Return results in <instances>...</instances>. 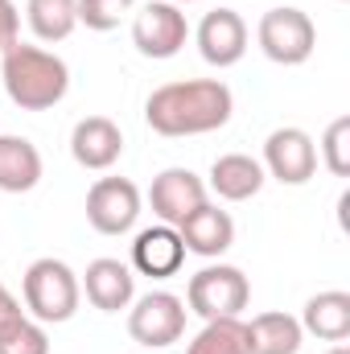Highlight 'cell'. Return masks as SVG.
Instances as JSON below:
<instances>
[{"label": "cell", "mask_w": 350, "mask_h": 354, "mask_svg": "<svg viewBox=\"0 0 350 354\" xmlns=\"http://www.w3.org/2000/svg\"><path fill=\"white\" fill-rule=\"evenodd\" d=\"M0 83L21 111H50L71 91V66L54 50L17 41L0 54Z\"/></svg>", "instance_id": "cell-2"}, {"label": "cell", "mask_w": 350, "mask_h": 354, "mask_svg": "<svg viewBox=\"0 0 350 354\" xmlns=\"http://www.w3.org/2000/svg\"><path fill=\"white\" fill-rule=\"evenodd\" d=\"M177 235L185 243L190 256H202V260H219L231 252L235 243V218L227 210H219L214 202H202L194 214H185L177 223Z\"/></svg>", "instance_id": "cell-12"}, {"label": "cell", "mask_w": 350, "mask_h": 354, "mask_svg": "<svg viewBox=\"0 0 350 354\" xmlns=\"http://www.w3.org/2000/svg\"><path fill=\"white\" fill-rule=\"evenodd\" d=\"M21 41V12L12 0H0V54Z\"/></svg>", "instance_id": "cell-26"}, {"label": "cell", "mask_w": 350, "mask_h": 354, "mask_svg": "<svg viewBox=\"0 0 350 354\" xmlns=\"http://www.w3.org/2000/svg\"><path fill=\"white\" fill-rule=\"evenodd\" d=\"M322 161L334 177L350 174V115H338L322 136Z\"/></svg>", "instance_id": "cell-23"}, {"label": "cell", "mask_w": 350, "mask_h": 354, "mask_svg": "<svg viewBox=\"0 0 350 354\" xmlns=\"http://www.w3.org/2000/svg\"><path fill=\"white\" fill-rule=\"evenodd\" d=\"M334 4H342V0H334Z\"/></svg>", "instance_id": "cell-29"}, {"label": "cell", "mask_w": 350, "mask_h": 354, "mask_svg": "<svg viewBox=\"0 0 350 354\" xmlns=\"http://www.w3.org/2000/svg\"><path fill=\"white\" fill-rule=\"evenodd\" d=\"M181 264H185V243H181L177 227L157 223L132 239V272L153 276V280H169L181 272Z\"/></svg>", "instance_id": "cell-15"}, {"label": "cell", "mask_w": 350, "mask_h": 354, "mask_svg": "<svg viewBox=\"0 0 350 354\" xmlns=\"http://www.w3.org/2000/svg\"><path fill=\"white\" fill-rule=\"evenodd\" d=\"M185 354H252L248 351L243 317H214V322H206L194 334V342L185 346Z\"/></svg>", "instance_id": "cell-21"}, {"label": "cell", "mask_w": 350, "mask_h": 354, "mask_svg": "<svg viewBox=\"0 0 350 354\" xmlns=\"http://www.w3.org/2000/svg\"><path fill=\"white\" fill-rule=\"evenodd\" d=\"M140 189L128 177H99L87 189V223L99 235H128L140 218Z\"/></svg>", "instance_id": "cell-8"}, {"label": "cell", "mask_w": 350, "mask_h": 354, "mask_svg": "<svg viewBox=\"0 0 350 354\" xmlns=\"http://www.w3.org/2000/svg\"><path fill=\"white\" fill-rule=\"evenodd\" d=\"M264 165L248 153H223L214 165H210V177H206V189H214L223 202H248L264 189Z\"/></svg>", "instance_id": "cell-16"}, {"label": "cell", "mask_w": 350, "mask_h": 354, "mask_svg": "<svg viewBox=\"0 0 350 354\" xmlns=\"http://www.w3.org/2000/svg\"><path fill=\"white\" fill-rule=\"evenodd\" d=\"M128 334L145 351H165V346L181 342V334H185V301L165 292V288L145 292L140 301L128 305Z\"/></svg>", "instance_id": "cell-6"}, {"label": "cell", "mask_w": 350, "mask_h": 354, "mask_svg": "<svg viewBox=\"0 0 350 354\" xmlns=\"http://www.w3.org/2000/svg\"><path fill=\"white\" fill-rule=\"evenodd\" d=\"M326 354H350V346H347V342H334V346H330Z\"/></svg>", "instance_id": "cell-27"}, {"label": "cell", "mask_w": 350, "mask_h": 354, "mask_svg": "<svg viewBox=\"0 0 350 354\" xmlns=\"http://www.w3.org/2000/svg\"><path fill=\"white\" fill-rule=\"evenodd\" d=\"M248 301H252V280L235 264H206L185 284V309L198 313L202 322L239 317L248 309Z\"/></svg>", "instance_id": "cell-4"}, {"label": "cell", "mask_w": 350, "mask_h": 354, "mask_svg": "<svg viewBox=\"0 0 350 354\" xmlns=\"http://www.w3.org/2000/svg\"><path fill=\"white\" fill-rule=\"evenodd\" d=\"M185 41H190V21H185V12L177 4H169V0H149L132 17V46L145 58H153V62L177 58Z\"/></svg>", "instance_id": "cell-7"}, {"label": "cell", "mask_w": 350, "mask_h": 354, "mask_svg": "<svg viewBox=\"0 0 350 354\" xmlns=\"http://www.w3.org/2000/svg\"><path fill=\"white\" fill-rule=\"evenodd\" d=\"M264 174L276 177L280 185H305L317 174V145L305 128H276L264 140Z\"/></svg>", "instance_id": "cell-9"}, {"label": "cell", "mask_w": 350, "mask_h": 354, "mask_svg": "<svg viewBox=\"0 0 350 354\" xmlns=\"http://www.w3.org/2000/svg\"><path fill=\"white\" fill-rule=\"evenodd\" d=\"M256 41H260L268 62H276V66H301L317 50V25H313L309 12H301L293 4H280V8H268L260 17Z\"/></svg>", "instance_id": "cell-5"}, {"label": "cell", "mask_w": 350, "mask_h": 354, "mask_svg": "<svg viewBox=\"0 0 350 354\" xmlns=\"http://www.w3.org/2000/svg\"><path fill=\"white\" fill-rule=\"evenodd\" d=\"M132 8L136 0H79V25H87L95 33H111Z\"/></svg>", "instance_id": "cell-22"}, {"label": "cell", "mask_w": 350, "mask_h": 354, "mask_svg": "<svg viewBox=\"0 0 350 354\" xmlns=\"http://www.w3.org/2000/svg\"><path fill=\"white\" fill-rule=\"evenodd\" d=\"M297 322H301L305 334H313L322 342H347L350 338V292L326 288V292L309 297Z\"/></svg>", "instance_id": "cell-17"}, {"label": "cell", "mask_w": 350, "mask_h": 354, "mask_svg": "<svg viewBox=\"0 0 350 354\" xmlns=\"http://www.w3.org/2000/svg\"><path fill=\"white\" fill-rule=\"evenodd\" d=\"M194 37H198L202 62H210V66H219V71L243 62V54H248V21H243L235 8H214V12H206Z\"/></svg>", "instance_id": "cell-11"}, {"label": "cell", "mask_w": 350, "mask_h": 354, "mask_svg": "<svg viewBox=\"0 0 350 354\" xmlns=\"http://www.w3.org/2000/svg\"><path fill=\"white\" fill-rule=\"evenodd\" d=\"M21 297H25V313L42 326H62L79 313V301H83V284L75 276V268L54 260V256H42L25 268L21 276Z\"/></svg>", "instance_id": "cell-3"}, {"label": "cell", "mask_w": 350, "mask_h": 354, "mask_svg": "<svg viewBox=\"0 0 350 354\" xmlns=\"http://www.w3.org/2000/svg\"><path fill=\"white\" fill-rule=\"evenodd\" d=\"M248 330V351L252 354H297L305 342V330L293 313H256L252 322H243Z\"/></svg>", "instance_id": "cell-19"}, {"label": "cell", "mask_w": 350, "mask_h": 354, "mask_svg": "<svg viewBox=\"0 0 350 354\" xmlns=\"http://www.w3.org/2000/svg\"><path fill=\"white\" fill-rule=\"evenodd\" d=\"M25 21H29L33 37L46 41V46L66 41L75 33V25H79V0H29Z\"/></svg>", "instance_id": "cell-20"}, {"label": "cell", "mask_w": 350, "mask_h": 354, "mask_svg": "<svg viewBox=\"0 0 350 354\" xmlns=\"http://www.w3.org/2000/svg\"><path fill=\"white\" fill-rule=\"evenodd\" d=\"M0 354H50V334H46V326L33 322V317H25V322L0 342Z\"/></svg>", "instance_id": "cell-24"}, {"label": "cell", "mask_w": 350, "mask_h": 354, "mask_svg": "<svg viewBox=\"0 0 350 354\" xmlns=\"http://www.w3.org/2000/svg\"><path fill=\"white\" fill-rule=\"evenodd\" d=\"M202 202H210L206 198V181L194 174V169H181V165L161 169V174L153 177V185H149V206H153L157 223H165V227H177Z\"/></svg>", "instance_id": "cell-10"}, {"label": "cell", "mask_w": 350, "mask_h": 354, "mask_svg": "<svg viewBox=\"0 0 350 354\" xmlns=\"http://www.w3.org/2000/svg\"><path fill=\"white\" fill-rule=\"evenodd\" d=\"M235 111V95L223 79H181V83H165L145 99V124L157 136H206L227 128Z\"/></svg>", "instance_id": "cell-1"}, {"label": "cell", "mask_w": 350, "mask_h": 354, "mask_svg": "<svg viewBox=\"0 0 350 354\" xmlns=\"http://www.w3.org/2000/svg\"><path fill=\"white\" fill-rule=\"evenodd\" d=\"M83 292L87 301L99 309V313H120L136 301V276L124 260H111V256H99L91 260L87 272H83Z\"/></svg>", "instance_id": "cell-14"}, {"label": "cell", "mask_w": 350, "mask_h": 354, "mask_svg": "<svg viewBox=\"0 0 350 354\" xmlns=\"http://www.w3.org/2000/svg\"><path fill=\"white\" fill-rule=\"evenodd\" d=\"M71 157L83 169H91V174H107L124 157V132H120V124L107 120V115L79 120L75 132H71Z\"/></svg>", "instance_id": "cell-13"}, {"label": "cell", "mask_w": 350, "mask_h": 354, "mask_svg": "<svg viewBox=\"0 0 350 354\" xmlns=\"http://www.w3.org/2000/svg\"><path fill=\"white\" fill-rule=\"evenodd\" d=\"M25 317H29V313L21 309V301H17V297L4 288V280H0V342H4V338L25 322Z\"/></svg>", "instance_id": "cell-25"}, {"label": "cell", "mask_w": 350, "mask_h": 354, "mask_svg": "<svg viewBox=\"0 0 350 354\" xmlns=\"http://www.w3.org/2000/svg\"><path fill=\"white\" fill-rule=\"evenodd\" d=\"M169 4H177V8H181V4H198V0H169Z\"/></svg>", "instance_id": "cell-28"}, {"label": "cell", "mask_w": 350, "mask_h": 354, "mask_svg": "<svg viewBox=\"0 0 350 354\" xmlns=\"http://www.w3.org/2000/svg\"><path fill=\"white\" fill-rule=\"evenodd\" d=\"M42 181V153L29 136H0V189L4 194H29Z\"/></svg>", "instance_id": "cell-18"}]
</instances>
